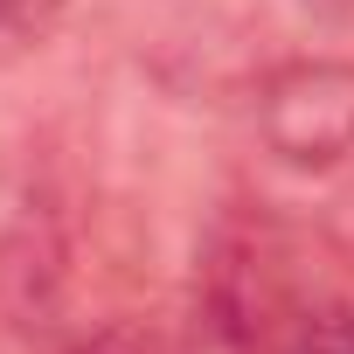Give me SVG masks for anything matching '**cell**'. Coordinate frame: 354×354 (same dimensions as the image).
I'll list each match as a JSON object with an SVG mask.
<instances>
[{
    "label": "cell",
    "instance_id": "cell-1",
    "mask_svg": "<svg viewBox=\"0 0 354 354\" xmlns=\"http://www.w3.org/2000/svg\"><path fill=\"white\" fill-rule=\"evenodd\" d=\"M299 313L306 306L285 230L271 216L230 209L195 257V313H188L195 354H285Z\"/></svg>",
    "mask_w": 354,
    "mask_h": 354
},
{
    "label": "cell",
    "instance_id": "cell-2",
    "mask_svg": "<svg viewBox=\"0 0 354 354\" xmlns=\"http://www.w3.org/2000/svg\"><path fill=\"white\" fill-rule=\"evenodd\" d=\"M257 139L299 167H340L354 153V63L340 56H292L257 91Z\"/></svg>",
    "mask_w": 354,
    "mask_h": 354
},
{
    "label": "cell",
    "instance_id": "cell-3",
    "mask_svg": "<svg viewBox=\"0 0 354 354\" xmlns=\"http://www.w3.org/2000/svg\"><path fill=\"white\" fill-rule=\"evenodd\" d=\"M63 8H70V0H0V63L35 56L63 28Z\"/></svg>",
    "mask_w": 354,
    "mask_h": 354
},
{
    "label": "cell",
    "instance_id": "cell-4",
    "mask_svg": "<svg viewBox=\"0 0 354 354\" xmlns=\"http://www.w3.org/2000/svg\"><path fill=\"white\" fill-rule=\"evenodd\" d=\"M70 354H195V340L188 333H167V326H146V319H118V326L84 333Z\"/></svg>",
    "mask_w": 354,
    "mask_h": 354
},
{
    "label": "cell",
    "instance_id": "cell-5",
    "mask_svg": "<svg viewBox=\"0 0 354 354\" xmlns=\"http://www.w3.org/2000/svg\"><path fill=\"white\" fill-rule=\"evenodd\" d=\"M285 354H354V306H306L299 313V326H292V340H285Z\"/></svg>",
    "mask_w": 354,
    "mask_h": 354
},
{
    "label": "cell",
    "instance_id": "cell-6",
    "mask_svg": "<svg viewBox=\"0 0 354 354\" xmlns=\"http://www.w3.org/2000/svg\"><path fill=\"white\" fill-rule=\"evenodd\" d=\"M306 8H313V15H347L354 0H306Z\"/></svg>",
    "mask_w": 354,
    "mask_h": 354
}]
</instances>
